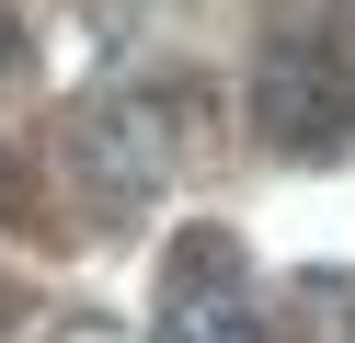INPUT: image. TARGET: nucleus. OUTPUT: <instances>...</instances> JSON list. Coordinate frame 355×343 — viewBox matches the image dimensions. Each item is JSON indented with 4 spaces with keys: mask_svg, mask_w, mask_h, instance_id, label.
<instances>
[{
    "mask_svg": "<svg viewBox=\"0 0 355 343\" xmlns=\"http://www.w3.org/2000/svg\"><path fill=\"white\" fill-rule=\"evenodd\" d=\"M69 172H80L92 218L149 206L184 172V91H103V103H80L69 114Z\"/></svg>",
    "mask_w": 355,
    "mask_h": 343,
    "instance_id": "nucleus-1",
    "label": "nucleus"
},
{
    "mask_svg": "<svg viewBox=\"0 0 355 343\" xmlns=\"http://www.w3.org/2000/svg\"><path fill=\"white\" fill-rule=\"evenodd\" d=\"M344 103H355L344 46H321V35H275V46H263V69H252V126L275 137V149H321V137L344 126Z\"/></svg>",
    "mask_w": 355,
    "mask_h": 343,
    "instance_id": "nucleus-2",
    "label": "nucleus"
},
{
    "mask_svg": "<svg viewBox=\"0 0 355 343\" xmlns=\"http://www.w3.org/2000/svg\"><path fill=\"white\" fill-rule=\"evenodd\" d=\"M161 343H275V332H263L252 286L230 274V252H184V274L161 297Z\"/></svg>",
    "mask_w": 355,
    "mask_h": 343,
    "instance_id": "nucleus-3",
    "label": "nucleus"
},
{
    "mask_svg": "<svg viewBox=\"0 0 355 343\" xmlns=\"http://www.w3.org/2000/svg\"><path fill=\"white\" fill-rule=\"evenodd\" d=\"M12 69H24V12L0 0V80H12Z\"/></svg>",
    "mask_w": 355,
    "mask_h": 343,
    "instance_id": "nucleus-4",
    "label": "nucleus"
},
{
    "mask_svg": "<svg viewBox=\"0 0 355 343\" xmlns=\"http://www.w3.org/2000/svg\"><path fill=\"white\" fill-rule=\"evenodd\" d=\"M0 206H12V172H0Z\"/></svg>",
    "mask_w": 355,
    "mask_h": 343,
    "instance_id": "nucleus-5",
    "label": "nucleus"
},
{
    "mask_svg": "<svg viewBox=\"0 0 355 343\" xmlns=\"http://www.w3.org/2000/svg\"><path fill=\"white\" fill-rule=\"evenodd\" d=\"M344 343H355V332H344Z\"/></svg>",
    "mask_w": 355,
    "mask_h": 343,
    "instance_id": "nucleus-6",
    "label": "nucleus"
}]
</instances>
